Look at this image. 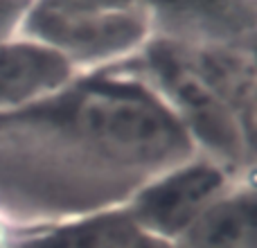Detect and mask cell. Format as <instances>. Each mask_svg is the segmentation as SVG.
Here are the masks:
<instances>
[{"label":"cell","mask_w":257,"mask_h":248,"mask_svg":"<svg viewBox=\"0 0 257 248\" xmlns=\"http://www.w3.org/2000/svg\"><path fill=\"white\" fill-rule=\"evenodd\" d=\"M147 68L156 93L183 124L192 145L201 142L208 158L221 165L239 163L253 151V133L241 124L217 90L203 79L187 54L174 45L156 43L147 50Z\"/></svg>","instance_id":"obj_1"},{"label":"cell","mask_w":257,"mask_h":248,"mask_svg":"<svg viewBox=\"0 0 257 248\" xmlns=\"http://www.w3.org/2000/svg\"><path fill=\"white\" fill-rule=\"evenodd\" d=\"M174 248H257V199L250 185H235L210 205Z\"/></svg>","instance_id":"obj_5"},{"label":"cell","mask_w":257,"mask_h":248,"mask_svg":"<svg viewBox=\"0 0 257 248\" xmlns=\"http://www.w3.org/2000/svg\"><path fill=\"white\" fill-rule=\"evenodd\" d=\"M142 5L140 0H36L32 9L50 14H86V12H111Z\"/></svg>","instance_id":"obj_7"},{"label":"cell","mask_w":257,"mask_h":248,"mask_svg":"<svg viewBox=\"0 0 257 248\" xmlns=\"http://www.w3.org/2000/svg\"><path fill=\"white\" fill-rule=\"evenodd\" d=\"M12 239L14 237H9L7 230H5V226L0 223V248H12Z\"/></svg>","instance_id":"obj_10"},{"label":"cell","mask_w":257,"mask_h":248,"mask_svg":"<svg viewBox=\"0 0 257 248\" xmlns=\"http://www.w3.org/2000/svg\"><path fill=\"white\" fill-rule=\"evenodd\" d=\"M23 32L63 54L77 70L133 54L149 39L151 18L142 5L86 14H50L30 7Z\"/></svg>","instance_id":"obj_3"},{"label":"cell","mask_w":257,"mask_h":248,"mask_svg":"<svg viewBox=\"0 0 257 248\" xmlns=\"http://www.w3.org/2000/svg\"><path fill=\"white\" fill-rule=\"evenodd\" d=\"M232 187L226 165L208 156H190L156 174L136 192L124 212L140 230L174 244Z\"/></svg>","instance_id":"obj_2"},{"label":"cell","mask_w":257,"mask_h":248,"mask_svg":"<svg viewBox=\"0 0 257 248\" xmlns=\"http://www.w3.org/2000/svg\"><path fill=\"white\" fill-rule=\"evenodd\" d=\"M30 7V0H0V41L12 39L14 30L23 27Z\"/></svg>","instance_id":"obj_9"},{"label":"cell","mask_w":257,"mask_h":248,"mask_svg":"<svg viewBox=\"0 0 257 248\" xmlns=\"http://www.w3.org/2000/svg\"><path fill=\"white\" fill-rule=\"evenodd\" d=\"M102 248H174V246L169 244V241L158 239V237L140 230L124 212V219H122L120 226L113 230V235L108 237V241Z\"/></svg>","instance_id":"obj_8"},{"label":"cell","mask_w":257,"mask_h":248,"mask_svg":"<svg viewBox=\"0 0 257 248\" xmlns=\"http://www.w3.org/2000/svg\"><path fill=\"white\" fill-rule=\"evenodd\" d=\"M75 66L36 39L0 41V113H21L75 81Z\"/></svg>","instance_id":"obj_4"},{"label":"cell","mask_w":257,"mask_h":248,"mask_svg":"<svg viewBox=\"0 0 257 248\" xmlns=\"http://www.w3.org/2000/svg\"><path fill=\"white\" fill-rule=\"evenodd\" d=\"M145 12L187 25L199 34L219 39L253 30V0H140Z\"/></svg>","instance_id":"obj_6"}]
</instances>
